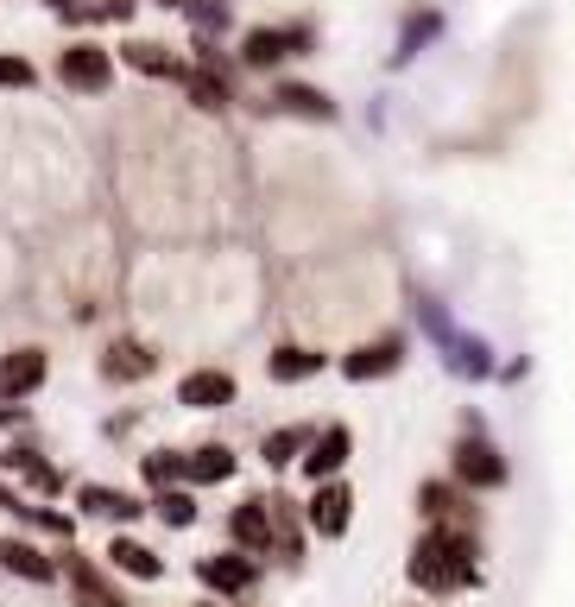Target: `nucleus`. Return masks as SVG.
<instances>
[{"instance_id":"nucleus-27","label":"nucleus","mask_w":575,"mask_h":607,"mask_svg":"<svg viewBox=\"0 0 575 607\" xmlns=\"http://www.w3.org/2000/svg\"><path fill=\"white\" fill-rule=\"evenodd\" d=\"M221 20H228V13H221V7H197V26H202V32H216Z\"/></svg>"},{"instance_id":"nucleus-12","label":"nucleus","mask_w":575,"mask_h":607,"mask_svg":"<svg viewBox=\"0 0 575 607\" xmlns=\"http://www.w3.org/2000/svg\"><path fill=\"white\" fill-rule=\"evenodd\" d=\"M202 582L240 595V588H254V564H240V557H202Z\"/></svg>"},{"instance_id":"nucleus-25","label":"nucleus","mask_w":575,"mask_h":607,"mask_svg":"<svg viewBox=\"0 0 575 607\" xmlns=\"http://www.w3.org/2000/svg\"><path fill=\"white\" fill-rule=\"evenodd\" d=\"M298 443H304V431H272V437H266V462H285Z\"/></svg>"},{"instance_id":"nucleus-2","label":"nucleus","mask_w":575,"mask_h":607,"mask_svg":"<svg viewBox=\"0 0 575 607\" xmlns=\"http://www.w3.org/2000/svg\"><path fill=\"white\" fill-rule=\"evenodd\" d=\"M108 70H115V63H108L101 45H70L63 63H58V77L70 82V89H108Z\"/></svg>"},{"instance_id":"nucleus-1","label":"nucleus","mask_w":575,"mask_h":607,"mask_svg":"<svg viewBox=\"0 0 575 607\" xmlns=\"http://www.w3.org/2000/svg\"><path fill=\"white\" fill-rule=\"evenodd\" d=\"M412 582L417 588H443V595H449V588H468L475 582V538L437 526L412 557Z\"/></svg>"},{"instance_id":"nucleus-29","label":"nucleus","mask_w":575,"mask_h":607,"mask_svg":"<svg viewBox=\"0 0 575 607\" xmlns=\"http://www.w3.org/2000/svg\"><path fill=\"white\" fill-rule=\"evenodd\" d=\"M159 7H184V0H159Z\"/></svg>"},{"instance_id":"nucleus-18","label":"nucleus","mask_w":575,"mask_h":607,"mask_svg":"<svg viewBox=\"0 0 575 607\" xmlns=\"http://www.w3.org/2000/svg\"><path fill=\"white\" fill-rule=\"evenodd\" d=\"M190 101L209 108V115H221V108H228V82H221L216 70H190Z\"/></svg>"},{"instance_id":"nucleus-3","label":"nucleus","mask_w":575,"mask_h":607,"mask_svg":"<svg viewBox=\"0 0 575 607\" xmlns=\"http://www.w3.org/2000/svg\"><path fill=\"white\" fill-rule=\"evenodd\" d=\"M456 474H462V481H475V488H499V481H506V462L494 456V443L462 437V443H456Z\"/></svg>"},{"instance_id":"nucleus-22","label":"nucleus","mask_w":575,"mask_h":607,"mask_svg":"<svg viewBox=\"0 0 575 607\" xmlns=\"http://www.w3.org/2000/svg\"><path fill=\"white\" fill-rule=\"evenodd\" d=\"M127 63L146 70V77H171V58H165L159 45H127Z\"/></svg>"},{"instance_id":"nucleus-26","label":"nucleus","mask_w":575,"mask_h":607,"mask_svg":"<svg viewBox=\"0 0 575 607\" xmlns=\"http://www.w3.org/2000/svg\"><path fill=\"white\" fill-rule=\"evenodd\" d=\"M146 474H152V481L165 488L171 474H184V462H178V456H152V462H146Z\"/></svg>"},{"instance_id":"nucleus-17","label":"nucleus","mask_w":575,"mask_h":607,"mask_svg":"<svg viewBox=\"0 0 575 607\" xmlns=\"http://www.w3.org/2000/svg\"><path fill=\"white\" fill-rule=\"evenodd\" d=\"M184 474H197V481H228V474H235V456L221 450V443H202V450L184 462Z\"/></svg>"},{"instance_id":"nucleus-4","label":"nucleus","mask_w":575,"mask_h":607,"mask_svg":"<svg viewBox=\"0 0 575 607\" xmlns=\"http://www.w3.org/2000/svg\"><path fill=\"white\" fill-rule=\"evenodd\" d=\"M178 399L184 405H197V412H216V405L235 399V380H228L221 368H202V373H190V380L178 386Z\"/></svg>"},{"instance_id":"nucleus-5","label":"nucleus","mask_w":575,"mask_h":607,"mask_svg":"<svg viewBox=\"0 0 575 607\" xmlns=\"http://www.w3.org/2000/svg\"><path fill=\"white\" fill-rule=\"evenodd\" d=\"M235 538L240 545H272L278 538V500H247L235 512Z\"/></svg>"},{"instance_id":"nucleus-24","label":"nucleus","mask_w":575,"mask_h":607,"mask_svg":"<svg viewBox=\"0 0 575 607\" xmlns=\"http://www.w3.org/2000/svg\"><path fill=\"white\" fill-rule=\"evenodd\" d=\"M32 82V63L26 58H0V89H26Z\"/></svg>"},{"instance_id":"nucleus-20","label":"nucleus","mask_w":575,"mask_h":607,"mask_svg":"<svg viewBox=\"0 0 575 607\" xmlns=\"http://www.w3.org/2000/svg\"><path fill=\"white\" fill-rule=\"evenodd\" d=\"M323 368V354L310 349H278L272 354V380H304V373H317Z\"/></svg>"},{"instance_id":"nucleus-11","label":"nucleus","mask_w":575,"mask_h":607,"mask_svg":"<svg viewBox=\"0 0 575 607\" xmlns=\"http://www.w3.org/2000/svg\"><path fill=\"white\" fill-rule=\"evenodd\" d=\"M70 588H77V601H82V607H127V601L115 595V588H108V582L96 576V569L82 564V557H70Z\"/></svg>"},{"instance_id":"nucleus-19","label":"nucleus","mask_w":575,"mask_h":607,"mask_svg":"<svg viewBox=\"0 0 575 607\" xmlns=\"http://www.w3.org/2000/svg\"><path fill=\"white\" fill-rule=\"evenodd\" d=\"M82 507L101 512V519H133L139 500H127V493H115V488H82Z\"/></svg>"},{"instance_id":"nucleus-9","label":"nucleus","mask_w":575,"mask_h":607,"mask_svg":"<svg viewBox=\"0 0 575 607\" xmlns=\"http://www.w3.org/2000/svg\"><path fill=\"white\" fill-rule=\"evenodd\" d=\"M39 380H44V354L39 349L7 354V368H0V392H32Z\"/></svg>"},{"instance_id":"nucleus-28","label":"nucleus","mask_w":575,"mask_h":607,"mask_svg":"<svg viewBox=\"0 0 575 607\" xmlns=\"http://www.w3.org/2000/svg\"><path fill=\"white\" fill-rule=\"evenodd\" d=\"M96 13H108V20H127V13H133V0H101Z\"/></svg>"},{"instance_id":"nucleus-21","label":"nucleus","mask_w":575,"mask_h":607,"mask_svg":"<svg viewBox=\"0 0 575 607\" xmlns=\"http://www.w3.org/2000/svg\"><path fill=\"white\" fill-rule=\"evenodd\" d=\"M278 108H291V115H310V120H329V101L317 89H278Z\"/></svg>"},{"instance_id":"nucleus-7","label":"nucleus","mask_w":575,"mask_h":607,"mask_svg":"<svg viewBox=\"0 0 575 607\" xmlns=\"http://www.w3.org/2000/svg\"><path fill=\"white\" fill-rule=\"evenodd\" d=\"M152 368H159V361H152V349H146V342H115V349H108V361H101V373H108V380H146Z\"/></svg>"},{"instance_id":"nucleus-15","label":"nucleus","mask_w":575,"mask_h":607,"mask_svg":"<svg viewBox=\"0 0 575 607\" xmlns=\"http://www.w3.org/2000/svg\"><path fill=\"white\" fill-rule=\"evenodd\" d=\"M398 368V342L386 335V342H367L360 354H348V373L355 380H367V373H393Z\"/></svg>"},{"instance_id":"nucleus-8","label":"nucleus","mask_w":575,"mask_h":607,"mask_svg":"<svg viewBox=\"0 0 575 607\" xmlns=\"http://www.w3.org/2000/svg\"><path fill=\"white\" fill-rule=\"evenodd\" d=\"M341 462H348V431H341V424H329V431H323L317 443H310V456H304V469H310V474L323 481V474H336Z\"/></svg>"},{"instance_id":"nucleus-13","label":"nucleus","mask_w":575,"mask_h":607,"mask_svg":"<svg viewBox=\"0 0 575 607\" xmlns=\"http://www.w3.org/2000/svg\"><path fill=\"white\" fill-rule=\"evenodd\" d=\"M417 507L430 512V519H437V526L462 531V493H456V488H443V481H430V488L417 493Z\"/></svg>"},{"instance_id":"nucleus-14","label":"nucleus","mask_w":575,"mask_h":607,"mask_svg":"<svg viewBox=\"0 0 575 607\" xmlns=\"http://www.w3.org/2000/svg\"><path fill=\"white\" fill-rule=\"evenodd\" d=\"M108 557H115V569H127V576H139V582H159V557H152L146 545H133V538H115Z\"/></svg>"},{"instance_id":"nucleus-10","label":"nucleus","mask_w":575,"mask_h":607,"mask_svg":"<svg viewBox=\"0 0 575 607\" xmlns=\"http://www.w3.org/2000/svg\"><path fill=\"white\" fill-rule=\"evenodd\" d=\"M348 507H355V500H348V488H323L317 500H310V526H317L323 538H336V531L348 526Z\"/></svg>"},{"instance_id":"nucleus-6","label":"nucleus","mask_w":575,"mask_h":607,"mask_svg":"<svg viewBox=\"0 0 575 607\" xmlns=\"http://www.w3.org/2000/svg\"><path fill=\"white\" fill-rule=\"evenodd\" d=\"M298 45H304L298 26H291V32H266V26H259V32H247V63H254V70H266V63L291 58Z\"/></svg>"},{"instance_id":"nucleus-16","label":"nucleus","mask_w":575,"mask_h":607,"mask_svg":"<svg viewBox=\"0 0 575 607\" xmlns=\"http://www.w3.org/2000/svg\"><path fill=\"white\" fill-rule=\"evenodd\" d=\"M0 564L13 569V576H32V582H51V564H44V557H39L32 545H20V538H7V545H0Z\"/></svg>"},{"instance_id":"nucleus-23","label":"nucleus","mask_w":575,"mask_h":607,"mask_svg":"<svg viewBox=\"0 0 575 607\" xmlns=\"http://www.w3.org/2000/svg\"><path fill=\"white\" fill-rule=\"evenodd\" d=\"M159 519H165V526H190V519H197V507H190L184 493H165V500H159Z\"/></svg>"}]
</instances>
